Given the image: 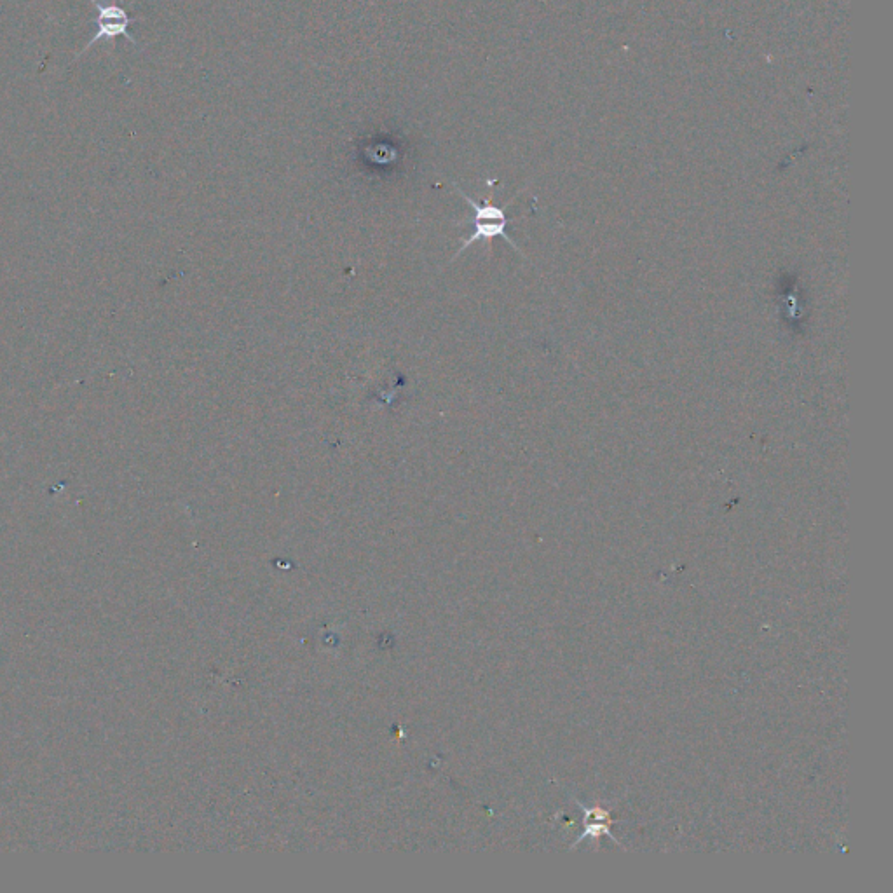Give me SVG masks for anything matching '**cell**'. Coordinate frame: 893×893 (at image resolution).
<instances>
[{
	"mask_svg": "<svg viewBox=\"0 0 893 893\" xmlns=\"http://www.w3.org/2000/svg\"><path fill=\"white\" fill-rule=\"evenodd\" d=\"M93 2V6L96 7V18L91 21L93 25L96 27V34L91 42H88V46L84 48V51H88L93 44H96L98 41H103V39H116L119 35H123L126 37L131 44H137L135 42V37L130 34L131 23H135V18H130L128 13L124 11L123 7L117 6V4H102V2H98V0H91Z\"/></svg>",
	"mask_w": 893,
	"mask_h": 893,
	"instance_id": "7a4b0ae2",
	"label": "cell"
},
{
	"mask_svg": "<svg viewBox=\"0 0 893 893\" xmlns=\"http://www.w3.org/2000/svg\"><path fill=\"white\" fill-rule=\"evenodd\" d=\"M457 192L461 194V198H463L464 201L473 208V212H475V222H473L475 229L471 232L470 238L463 239V245L459 248V252L456 253V257H459L466 248H470L475 241H487V239L492 238H505L506 241L519 252V246L515 245V241H513V239L510 238V234L506 232V227L510 224V219L506 217L503 208L492 205L491 201L477 203V201L471 199L468 194H464L459 187H457Z\"/></svg>",
	"mask_w": 893,
	"mask_h": 893,
	"instance_id": "6da1fadb",
	"label": "cell"
}]
</instances>
